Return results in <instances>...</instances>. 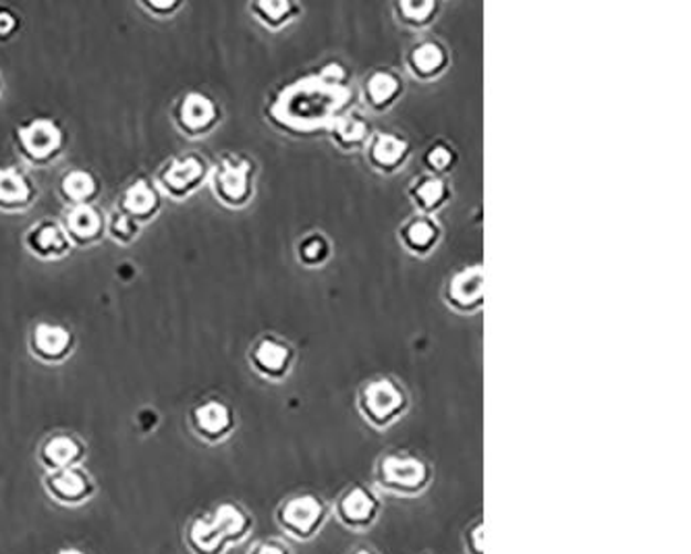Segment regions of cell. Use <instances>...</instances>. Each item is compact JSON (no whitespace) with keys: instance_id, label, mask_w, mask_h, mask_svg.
Listing matches in <instances>:
<instances>
[{"instance_id":"6da1fadb","label":"cell","mask_w":691,"mask_h":554,"mask_svg":"<svg viewBox=\"0 0 691 554\" xmlns=\"http://www.w3.org/2000/svg\"><path fill=\"white\" fill-rule=\"evenodd\" d=\"M256 520L240 502H221L185 525V546L191 554H226L254 534Z\"/></svg>"},{"instance_id":"7a4b0ae2","label":"cell","mask_w":691,"mask_h":554,"mask_svg":"<svg viewBox=\"0 0 691 554\" xmlns=\"http://www.w3.org/2000/svg\"><path fill=\"white\" fill-rule=\"evenodd\" d=\"M434 478L433 464L424 455L407 449L384 450L372 469L376 492L405 501L424 497L434 484Z\"/></svg>"},{"instance_id":"3957f363","label":"cell","mask_w":691,"mask_h":554,"mask_svg":"<svg viewBox=\"0 0 691 554\" xmlns=\"http://www.w3.org/2000/svg\"><path fill=\"white\" fill-rule=\"evenodd\" d=\"M330 518L329 499L310 488L291 492L275 509V523L280 534L301 544H308L320 536Z\"/></svg>"},{"instance_id":"277c9868","label":"cell","mask_w":691,"mask_h":554,"mask_svg":"<svg viewBox=\"0 0 691 554\" xmlns=\"http://www.w3.org/2000/svg\"><path fill=\"white\" fill-rule=\"evenodd\" d=\"M358 409L374 430H386L407 414L410 397L395 379L379 376L360 388Z\"/></svg>"},{"instance_id":"5b68a950","label":"cell","mask_w":691,"mask_h":554,"mask_svg":"<svg viewBox=\"0 0 691 554\" xmlns=\"http://www.w3.org/2000/svg\"><path fill=\"white\" fill-rule=\"evenodd\" d=\"M384 513L381 492L363 482L347 484L330 502V515L353 534H365L376 528Z\"/></svg>"},{"instance_id":"8992f818","label":"cell","mask_w":691,"mask_h":554,"mask_svg":"<svg viewBox=\"0 0 691 554\" xmlns=\"http://www.w3.org/2000/svg\"><path fill=\"white\" fill-rule=\"evenodd\" d=\"M46 494L63 507H82L96 494V484L86 469L70 468L49 471L44 478Z\"/></svg>"},{"instance_id":"52a82bcc","label":"cell","mask_w":691,"mask_h":554,"mask_svg":"<svg viewBox=\"0 0 691 554\" xmlns=\"http://www.w3.org/2000/svg\"><path fill=\"white\" fill-rule=\"evenodd\" d=\"M193 426L210 443L225 440L235 428L233 409L223 401H206L193 412Z\"/></svg>"},{"instance_id":"ba28073f","label":"cell","mask_w":691,"mask_h":554,"mask_svg":"<svg viewBox=\"0 0 691 554\" xmlns=\"http://www.w3.org/2000/svg\"><path fill=\"white\" fill-rule=\"evenodd\" d=\"M449 301L459 310H474L485 297V275L480 266H469L455 273L449 280Z\"/></svg>"},{"instance_id":"9c48e42d","label":"cell","mask_w":691,"mask_h":554,"mask_svg":"<svg viewBox=\"0 0 691 554\" xmlns=\"http://www.w3.org/2000/svg\"><path fill=\"white\" fill-rule=\"evenodd\" d=\"M249 162L240 158H226L216 174V190L228 204H242L249 195Z\"/></svg>"},{"instance_id":"30bf717a","label":"cell","mask_w":691,"mask_h":554,"mask_svg":"<svg viewBox=\"0 0 691 554\" xmlns=\"http://www.w3.org/2000/svg\"><path fill=\"white\" fill-rule=\"evenodd\" d=\"M82 457H84L82 445L73 436H67V434L52 436L40 450V459L49 468V471L79 468Z\"/></svg>"},{"instance_id":"8fae6325","label":"cell","mask_w":691,"mask_h":554,"mask_svg":"<svg viewBox=\"0 0 691 554\" xmlns=\"http://www.w3.org/2000/svg\"><path fill=\"white\" fill-rule=\"evenodd\" d=\"M410 155V143L407 139L395 136V134H376L370 148H368V158L370 162L381 169V171H393Z\"/></svg>"},{"instance_id":"7c38bea8","label":"cell","mask_w":691,"mask_h":554,"mask_svg":"<svg viewBox=\"0 0 691 554\" xmlns=\"http://www.w3.org/2000/svg\"><path fill=\"white\" fill-rule=\"evenodd\" d=\"M252 360L264 376L277 379V376H283L291 364V347L278 341V339L268 337V339H262L256 345L254 353H252Z\"/></svg>"},{"instance_id":"4fadbf2b","label":"cell","mask_w":691,"mask_h":554,"mask_svg":"<svg viewBox=\"0 0 691 554\" xmlns=\"http://www.w3.org/2000/svg\"><path fill=\"white\" fill-rule=\"evenodd\" d=\"M447 61H449V54L445 51V46L434 40L417 42L410 53V67L422 79H430L438 73H443L447 67Z\"/></svg>"},{"instance_id":"5bb4252c","label":"cell","mask_w":691,"mask_h":554,"mask_svg":"<svg viewBox=\"0 0 691 554\" xmlns=\"http://www.w3.org/2000/svg\"><path fill=\"white\" fill-rule=\"evenodd\" d=\"M19 138L30 157L44 158L59 148L61 131L51 121H35L21 129Z\"/></svg>"},{"instance_id":"9a60e30c","label":"cell","mask_w":691,"mask_h":554,"mask_svg":"<svg viewBox=\"0 0 691 554\" xmlns=\"http://www.w3.org/2000/svg\"><path fill=\"white\" fill-rule=\"evenodd\" d=\"M403 84L397 77V73L389 70H379L368 75L365 79V96L368 103L376 108L393 105L395 98L401 94Z\"/></svg>"},{"instance_id":"2e32d148","label":"cell","mask_w":691,"mask_h":554,"mask_svg":"<svg viewBox=\"0 0 691 554\" xmlns=\"http://www.w3.org/2000/svg\"><path fill=\"white\" fill-rule=\"evenodd\" d=\"M438 237H440V228L430 216H415L401 228V242L417 254L430 252L438 242Z\"/></svg>"},{"instance_id":"e0dca14e","label":"cell","mask_w":691,"mask_h":554,"mask_svg":"<svg viewBox=\"0 0 691 554\" xmlns=\"http://www.w3.org/2000/svg\"><path fill=\"white\" fill-rule=\"evenodd\" d=\"M412 195H414L415 204L419 209L424 212H434L447 202L449 185L438 174H426V177L415 179L414 185H412Z\"/></svg>"},{"instance_id":"ac0fdd59","label":"cell","mask_w":691,"mask_h":554,"mask_svg":"<svg viewBox=\"0 0 691 554\" xmlns=\"http://www.w3.org/2000/svg\"><path fill=\"white\" fill-rule=\"evenodd\" d=\"M204 174V167L198 158H185L173 162L164 173V185L174 193H183L191 190L200 177Z\"/></svg>"},{"instance_id":"d6986e66","label":"cell","mask_w":691,"mask_h":554,"mask_svg":"<svg viewBox=\"0 0 691 554\" xmlns=\"http://www.w3.org/2000/svg\"><path fill=\"white\" fill-rule=\"evenodd\" d=\"M214 117H216V106L202 94H190L181 106V121L191 131L206 129L208 125L214 121Z\"/></svg>"},{"instance_id":"ffe728a7","label":"cell","mask_w":691,"mask_h":554,"mask_svg":"<svg viewBox=\"0 0 691 554\" xmlns=\"http://www.w3.org/2000/svg\"><path fill=\"white\" fill-rule=\"evenodd\" d=\"M70 332L61 327H52V324H40L35 329L34 343L35 349L46 355V358H59L67 351L70 347Z\"/></svg>"},{"instance_id":"44dd1931","label":"cell","mask_w":691,"mask_h":554,"mask_svg":"<svg viewBox=\"0 0 691 554\" xmlns=\"http://www.w3.org/2000/svg\"><path fill=\"white\" fill-rule=\"evenodd\" d=\"M332 136L337 139V143H341L346 148L360 146L370 136V125L368 121H363L360 115H349V117H343V119L334 122Z\"/></svg>"},{"instance_id":"7402d4cb","label":"cell","mask_w":691,"mask_h":554,"mask_svg":"<svg viewBox=\"0 0 691 554\" xmlns=\"http://www.w3.org/2000/svg\"><path fill=\"white\" fill-rule=\"evenodd\" d=\"M30 198V185L21 174L7 169L0 171V202L15 206V204H25Z\"/></svg>"},{"instance_id":"603a6c76","label":"cell","mask_w":691,"mask_h":554,"mask_svg":"<svg viewBox=\"0 0 691 554\" xmlns=\"http://www.w3.org/2000/svg\"><path fill=\"white\" fill-rule=\"evenodd\" d=\"M71 233L79 239H92L100 231V216L92 206H77L67 216Z\"/></svg>"},{"instance_id":"cb8c5ba5","label":"cell","mask_w":691,"mask_h":554,"mask_svg":"<svg viewBox=\"0 0 691 554\" xmlns=\"http://www.w3.org/2000/svg\"><path fill=\"white\" fill-rule=\"evenodd\" d=\"M32 245L40 254L52 256V254H63L67 249V237L56 225L38 226L32 235Z\"/></svg>"},{"instance_id":"d4e9b609","label":"cell","mask_w":691,"mask_h":554,"mask_svg":"<svg viewBox=\"0 0 691 554\" xmlns=\"http://www.w3.org/2000/svg\"><path fill=\"white\" fill-rule=\"evenodd\" d=\"M438 4L433 0H401L397 2L398 15L412 25H424L433 19Z\"/></svg>"},{"instance_id":"484cf974","label":"cell","mask_w":691,"mask_h":554,"mask_svg":"<svg viewBox=\"0 0 691 554\" xmlns=\"http://www.w3.org/2000/svg\"><path fill=\"white\" fill-rule=\"evenodd\" d=\"M254 11L258 13V18L268 23V25H280L285 21L294 18L297 7L289 0H268V2H256Z\"/></svg>"},{"instance_id":"4316f807","label":"cell","mask_w":691,"mask_h":554,"mask_svg":"<svg viewBox=\"0 0 691 554\" xmlns=\"http://www.w3.org/2000/svg\"><path fill=\"white\" fill-rule=\"evenodd\" d=\"M156 206V193L146 181H138L125 193V209L136 216H143Z\"/></svg>"},{"instance_id":"83f0119b","label":"cell","mask_w":691,"mask_h":554,"mask_svg":"<svg viewBox=\"0 0 691 554\" xmlns=\"http://www.w3.org/2000/svg\"><path fill=\"white\" fill-rule=\"evenodd\" d=\"M485 518L478 515L467 523L461 532V548L464 554H485Z\"/></svg>"},{"instance_id":"f1b7e54d","label":"cell","mask_w":691,"mask_h":554,"mask_svg":"<svg viewBox=\"0 0 691 554\" xmlns=\"http://www.w3.org/2000/svg\"><path fill=\"white\" fill-rule=\"evenodd\" d=\"M424 162H426V167H428L433 173H445V171H449L450 167H453V162H455V152H453L450 146L438 141V143H434V146L428 148V152H426V157H424Z\"/></svg>"},{"instance_id":"f546056e","label":"cell","mask_w":691,"mask_h":554,"mask_svg":"<svg viewBox=\"0 0 691 554\" xmlns=\"http://www.w3.org/2000/svg\"><path fill=\"white\" fill-rule=\"evenodd\" d=\"M329 256V243L322 235H310L299 243V258L306 264H320Z\"/></svg>"},{"instance_id":"4dcf8cb0","label":"cell","mask_w":691,"mask_h":554,"mask_svg":"<svg viewBox=\"0 0 691 554\" xmlns=\"http://www.w3.org/2000/svg\"><path fill=\"white\" fill-rule=\"evenodd\" d=\"M63 190L73 200H86L87 195L94 191V179L84 171H75L65 177Z\"/></svg>"},{"instance_id":"1f68e13d","label":"cell","mask_w":691,"mask_h":554,"mask_svg":"<svg viewBox=\"0 0 691 554\" xmlns=\"http://www.w3.org/2000/svg\"><path fill=\"white\" fill-rule=\"evenodd\" d=\"M247 554H297L294 546L285 537L268 536L259 537Z\"/></svg>"},{"instance_id":"d6a6232c","label":"cell","mask_w":691,"mask_h":554,"mask_svg":"<svg viewBox=\"0 0 691 554\" xmlns=\"http://www.w3.org/2000/svg\"><path fill=\"white\" fill-rule=\"evenodd\" d=\"M346 70L339 65V63H329L325 65L320 71V77L327 82V84H343L346 82Z\"/></svg>"},{"instance_id":"836d02e7","label":"cell","mask_w":691,"mask_h":554,"mask_svg":"<svg viewBox=\"0 0 691 554\" xmlns=\"http://www.w3.org/2000/svg\"><path fill=\"white\" fill-rule=\"evenodd\" d=\"M113 231H115V235H117V237H121V239H129V237L136 233V225L131 223V219H129V216H119V219L115 221V225H113Z\"/></svg>"},{"instance_id":"e575fe53","label":"cell","mask_w":691,"mask_h":554,"mask_svg":"<svg viewBox=\"0 0 691 554\" xmlns=\"http://www.w3.org/2000/svg\"><path fill=\"white\" fill-rule=\"evenodd\" d=\"M15 28V19L7 11H0V34H9Z\"/></svg>"},{"instance_id":"d590c367","label":"cell","mask_w":691,"mask_h":554,"mask_svg":"<svg viewBox=\"0 0 691 554\" xmlns=\"http://www.w3.org/2000/svg\"><path fill=\"white\" fill-rule=\"evenodd\" d=\"M346 554H382L381 551H379V548H376V546H374V544H365V542H362V544H355V546H351V548H349V551H347Z\"/></svg>"},{"instance_id":"8d00e7d4","label":"cell","mask_w":691,"mask_h":554,"mask_svg":"<svg viewBox=\"0 0 691 554\" xmlns=\"http://www.w3.org/2000/svg\"><path fill=\"white\" fill-rule=\"evenodd\" d=\"M56 554H87V553H84V551H79V548H73V546H70V548H61V551H59V553Z\"/></svg>"},{"instance_id":"74e56055","label":"cell","mask_w":691,"mask_h":554,"mask_svg":"<svg viewBox=\"0 0 691 554\" xmlns=\"http://www.w3.org/2000/svg\"><path fill=\"white\" fill-rule=\"evenodd\" d=\"M415 554H433V553H428V551H422V553H415Z\"/></svg>"}]
</instances>
